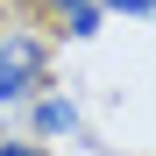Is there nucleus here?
<instances>
[{"instance_id":"nucleus-2","label":"nucleus","mask_w":156,"mask_h":156,"mask_svg":"<svg viewBox=\"0 0 156 156\" xmlns=\"http://www.w3.org/2000/svg\"><path fill=\"white\" fill-rule=\"evenodd\" d=\"M85 128V114L71 107L64 92H50V99H36V135H50V142H64V135H78Z\"/></svg>"},{"instance_id":"nucleus-1","label":"nucleus","mask_w":156,"mask_h":156,"mask_svg":"<svg viewBox=\"0 0 156 156\" xmlns=\"http://www.w3.org/2000/svg\"><path fill=\"white\" fill-rule=\"evenodd\" d=\"M43 64H50L43 36H36V29H21V21H7V29H0V107H21V99H36Z\"/></svg>"},{"instance_id":"nucleus-6","label":"nucleus","mask_w":156,"mask_h":156,"mask_svg":"<svg viewBox=\"0 0 156 156\" xmlns=\"http://www.w3.org/2000/svg\"><path fill=\"white\" fill-rule=\"evenodd\" d=\"M43 7H57V14H64V7H78V0H43Z\"/></svg>"},{"instance_id":"nucleus-3","label":"nucleus","mask_w":156,"mask_h":156,"mask_svg":"<svg viewBox=\"0 0 156 156\" xmlns=\"http://www.w3.org/2000/svg\"><path fill=\"white\" fill-rule=\"evenodd\" d=\"M99 14H107L99 0H78V7H64V36H78V43H85V36H99Z\"/></svg>"},{"instance_id":"nucleus-5","label":"nucleus","mask_w":156,"mask_h":156,"mask_svg":"<svg viewBox=\"0 0 156 156\" xmlns=\"http://www.w3.org/2000/svg\"><path fill=\"white\" fill-rule=\"evenodd\" d=\"M0 156H43L36 142H0Z\"/></svg>"},{"instance_id":"nucleus-4","label":"nucleus","mask_w":156,"mask_h":156,"mask_svg":"<svg viewBox=\"0 0 156 156\" xmlns=\"http://www.w3.org/2000/svg\"><path fill=\"white\" fill-rule=\"evenodd\" d=\"M107 14H156V0H99Z\"/></svg>"}]
</instances>
